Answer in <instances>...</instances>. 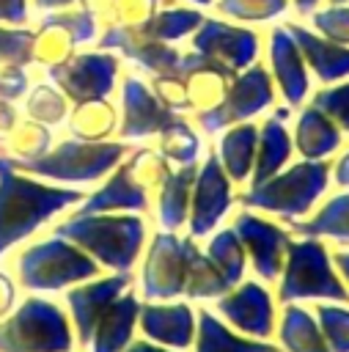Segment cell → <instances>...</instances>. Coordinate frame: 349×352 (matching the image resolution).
<instances>
[{
    "mask_svg": "<svg viewBox=\"0 0 349 352\" xmlns=\"http://www.w3.org/2000/svg\"><path fill=\"white\" fill-rule=\"evenodd\" d=\"M85 198L80 187H55L30 173H22L0 154V256L27 239L55 214L77 206Z\"/></svg>",
    "mask_w": 349,
    "mask_h": 352,
    "instance_id": "1",
    "label": "cell"
},
{
    "mask_svg": "<svg viewBox=\"0 0 349 352\" xmlns=\"http://www.w3.org/2000/svg\"><path fill=\"white\" fill-rule=\"evenodd\" d=\"M52 234L66 236L110 272H132V267L140 258L148 228L137 212H71L52 228Z\"/></svg>",
    "mask_w": 349,
    "mask_h": 352,
    "instance_id": "2",
    "label": "cell"
},
{
    "mask_svg": "<svg viewBox=\"0 0 349 352\" xmlns=\"http://www.w3.org/2000/svg\"><path fill=\"white\" fill-rule=\"evenodd\" d=\"M278 280L280 305L300 300L349 302V289L333 264V253L319 236H297L289 242Z\"/></svg>",
    "mask_w": 349,
    "mask_h": 352,
    "instance_id": "3",
    "label": "cell"
},
{
    "mask_svg": "<svg viewBox=\"0 0 349 352\" xmlns=\"http://www.w3.org/2000/svg\"><path fill=\"white\" fill-rule=\"evenodd\" d=\"M330 168L333 165L327 160H302L297 165L278 170L267 182L247 187L239 195V204L245 209H261V212L278 214L286 223L300 220L324 195L330 182Z\"/></svg>",
    "mask_w": 349,
    "mask_h": 352,
    "instance_id": "4",
    "label": "cell"
},
{
    "mask_svg": "<svg viewBox=\"0 0 349 352\" xmlns=\"http://www.w3.org/2000/svg\"><path fill=\"white\" fill-rule=\"evenodd\" d=\"M99 264L66 236H47L16 256V283L27 292H60L99 275Z\"/></svg>",
    "mask_w": 349,
    "mask_h": 352,
    "instance_id": "5",
    "label": "cell"
},
{
    "mask_svg": "<svg viewBox=\"0 0 349 352\" xmlns=\"http://www.w3.org/2000/svg\"><path fill=\"white\" fill-rule=\"evenodd\" d=\"M129 154V143L115 140H77L66 138L58 146H49V151L33 162H14L11 165L22 173H30L36 179L47 182H66V184H88L104 179L124 157Z\"/></svg>",
    "mask_w": 349,
    "mask_h": 352,
    "instance_id": "6",
    "label": "cell"
},
{
    "mask_svg": "<svg viewBox=\"0 0 349 352\" xmlns=\"http://www.w3.org/2000/svg\"><path fill=\"white\" fill-rule=\"evenodd\" d=\"M74 330L60 305L27 297L0 319V352H71Z\"/></svg>",
    "mask_w": 349,
    "mask_h": 352,
    "instance_id": "7",
    "label": "cell"
},
{
    "mask_svg": "<svg viewBox=\"0 0 349 352\" xmlns=\"http://www.w3.org/2000/svg\"><path fill=\"white\" fill-rule=\"evenodd\" d=\"M272 102H275V82H272L269 72L256 60L247 69L236 72L228 82V91H225L223 102L212 110L195 113V121H198L201 132L217 135V132H223L234 124L256 118Z\"/></svg>",
    "mask_w": 349,
    "mask_h": 352,
    "instance_id": "8",
    "label": "cell"
},
{
    "mask_svg": "<svg viewBox=\"0 0 349 352\" xmlns=\"http://www.w3.org/2000/svg\"><path fill=\"white\" fill-rule=\"evenodd\" d=\"M121 60L110 50H91L77 52L66 58L58 66L47 69V77L52 85H58L69 102H91V99H107L115 88Z\"/></svg>",
    "mask_w": 349,
    "mask_h": 352,
    "instance_id": "9",
    "label": "cell"
},
{
    "mask_svg": "<svg viewBox=\"0 0 349 352\" xmlns=\"http://www.w3.org/2000/svg\"><path fill=\"white\" fill-rule=\"evenodd\" d=\"M184 239L176 231H157L148 242L140 267L143 300H176L184 297Z\"/></svg>",
    "mask_w": 349,
    "mask_h": 352,
    "instance_id": "10",
    "label": "cell"
},
{
    "mask_svg": "<svg viewBox=\"0 0 349 352\" xmlns=\"http://www.w3.org/2000/svg\"><path fill=\"white\" fill-rule=\"evenodd\" d=\"M234 182L225 176L217 154H209L198 170H195V182H192V195H190V214H187V226H190V236L201 239L209 236L220 220L228 214L231 204H234Z\"/></svg>",
    "mask_w": 349,
    "mask_h": 352,
    "instance_id": "11",
    "label": "cell"
},
{
    "mask_svg": "<svg viewBox=\"0 0 349 352\" xmlns=\"http://www.w3.org/2000/svg\"><path fill=\"white\" fill-rule=\"evenodd\" d=\"M231 228L236 231L253 270L264 280L280 278V270H283V261H286V248L291 242V231L286 226L258 214L256 209L236 212Z\"/></svg>",
    "mask_w": 349,
    "mask_h": 352,
    "instance_id": "12",
    "label": "cell"
},
{
    "mask_svg": "<svg viewBox=\"0 0 349 352\" xmlns=\"http://www.w3.org/2000/svg\"><path fill=\"white\" fill-rule=\"evenodd\" d=\"M192 50L201 52L203 58L214 60L217 66L228 69L231 74L247 69L250 63L258 60V50H261V38L256 30L242 28V25H231L223 19H206L192 30Z\"/></svg>",
    "mask_w": 349,
    "mask_h": 352,
    "instance_id": "13",
    "label": "cell"
},
{
    "mask_svg": "<svg viewBox=\"0 0 349 352\" xmlns=\"http://www.w3.org/2000/svg\"><path fill=\"white\" fill-rule=\"evenodd\" d=\"M217 314L225 319L228 327L247 338L269 341L275 336V300L267 286L258 280H239L214 302Z\"/></svg>",
    "mask_w": 349,
    "mask_h": 352,
    "instance_id": "14",
    "label": "cell"
},
{
    "mask_svg": "<svg viewBox=\"0 0 349 352\" xmlns=\"http://www.w3.org/2000/svg\"><path fill=\"white\" fill-rule=\"evenodd\" d=\"M132 286V272H113L107 278H88L82 283L69 286L66 292V308H69V322L74 330V341L88 346L91 333L104 314V308L124 294Z\"/></svg>",
    "mask_w": 349,
    "mask_h": 352,
    "instance_id": "15",
    "label": "cell"
},
{
    "mask_svg": "<svg viewBox=\"0 0 349 352\" xmlns=\"http://www.w3.org/2000/svg\"><path fill=\"white\" fill-rule=\"evenodd\" d=\"M137 327L148 341L181 352L192 346L198 322L195 311L184 300H140Z\"/></svg>",
    "mask_w": 349,
    "mask_h": 352,
    "instance_id": "16",
    "label": "cell"
},
{
    "mask_svg": "<svg viewBox=\"0 0 349 352\" xmlns=\"http://www.w3.org/2000/svg\"><path fill=\"white\" fill-rule=\"evenodd\" d=\"M173 113L165 110L148 82H143L135 74H126L121 80V121H118V135L121 140H146L154 138L165 121Z\"/></svg>",
    "mask_w": 349,
    "mask_h": 352,
    "instance_id": "17",
    "label": "cell"
},
{
    "mask_svg": "<svg viewBox=\"0 0 349 352\" xmlns=\"http://www.w3.org/2000/svg\"><path fill=\"white\" fill-rule=\"evenodd\" d=\"M267 58H269V77L278 85L280 96L297 107L305 102L308 88H311V72L302 60V52L291 33L283 28L269 30V44H267Z\"/></svg>",
    "mask_w": 349,
    "mask_h": 352,
    "instance_id": "18",
    "label": "cell"
},
{
    "mask_svg": "<svg viewBox=\"0 0 349 352\" xmlns=\"http://www.w3.org/2000/svg\"><path fill=\"white\" fill-rule=\"evenodd\" d=\"M148 209V192L132 179V170H129V162H118L104 184L93 192H88L74 214H96V212H146Z\"/></svg>",
    "mask_w": 349,
    "mask_h": 352,
    "instance_id": "19",
    "label": "cell"
},
{
    "mask_svg": "<svg viewBox=\"0 0 349 352\" xmlns=\"http://www.w3.org/2000/svg\"><path fill=\"white\" fill-rule=\"evenodd\" d=\"M286 30L297 41L308 72H313L322 82L330 85V82H341L344 77H349V47H344L322 33H313L297 22H289Z\"/></svg>",
    "mask_w": 349,
    "mask_h": 352,
    "instance_id": "20",
    "label": "cell"
},
{
    "mask_svg": "<svg viewBox=\"0 0 349 352\" xmlns=\"http://www.w3.org/2000/svg\"><path fill=\"white\" fill-rule=\"evenodd\" d=\"M137 311H140V297L135 292H124L118 294L104 314L99 316L93 333H91V352H124L126 344L135 336L137 327Z\"/></svg>",
    "mask_w": 349,
    "mask_h": 352,
    "instance_id": "21",
    "label": "cell"
},
{
    "mask_svg": "<svg viewBox=\"0 0 349 352\" xmlns=\"http://www.w3.org/2000/svg\"><path fill=\"white\" fill-rule=\"evenodd\" d=\"M291 140L302 160H327L330 154H335L341 148L344 132L327 113H322L316 104H308L297 116Z\"/></svg>",
    "mask_w": 349,
    "mask_h": 352,
    "instance_id": "22",
    "label": "cell"
},
{
    "mask_svg": "<svg viewBox=\"0 0 349 352\" xmlns=\"http://www.w3.org/2000/svg\"><path fill=\"white\" fill-rule=\"evenodd\" d=\"M294 154V140L286 129V124L275 116H269L261 126H258V143H256V157H253V170H250V184L256 187L261 182H267L269 176H275L278 170L286 168V162Z\"/></svg>",
    "mask_w": 349,
    "mask_h": 352,
    "instance_id": "23",
    "label": "cell"
},
{
    "mask_svg": "<svg viewBox=\"0 0 349 352\" xmlns=\"http://www.w3.org/2000/svg\"><path fill=\"white\" fill-rule=\"evenodd\" d=\"M195 352H278L272 341L247 338L242 333H234L220 316H214L209 308L195 311Z\"/></svg>",
    "mask_w": 349,
    "mask_h": 352,
    "instance_id": "24",
    "label": "cell"
},
{
    "mask_svg": "<svg viewBox=\"0 0 349 352\" xmlns=\"http://www.w3.org/2000/svg\"><path fill=\"white\" fill-rule=\"evenodd\" d=\"M195 162L179 165L170 170V176L157 187V217L165 231H179L187 223L190 214V195L195 182Z\"/></svg>",
    "mask_w": 349,
    "mask_h": 352,
    "instance_id": "25",
    "label": "cell"
},
{
    "mask_svg": "<svg viewBox=\"0 0 349 352\" xmlns=\"http://www.w3.org/2000/svg\"><path fill=\"white\" fill-rule=\"evenodd\" d=\"M256 143H258V126L253 121L234 124L223 132V138L217 143V160L234 184H242L250 179Z\"/></svg>",
    "mask_w": 349,
    "mask_h": 352,
    "instance_id": "26",
    "label": "cell"
},
{
    "mask_svg": "<svg viewBox=\"0 0 349 352\" xmlns=\"http://www.w3.org/2000/svg\"><path fill=\"white\" fill-rule=\"evenodd\" d=\"M278 341L286 352H330L313 311L286 302L278 319Z\"/></svg>",
    "mask_w": 349,
    "mask_h": 352,
    "instance_id": "27",
    "label": "cell"
},
{
    "mask_svg": "<svg viewBox=\"0 0 349 352\" xmlns=\"http://www.w3.org/2000/svg\"><path fill=\"white\" fill-rule=\"evenodd\" d=\"M289 231L297 236H330L338 242H349V190L327 198L311 217L289 220Z\"/></svg>",
    "mask_w": 349,
    "mask_h": 352,
    "instance_id": "28",
    "label": "cell"
},
{
    "mask_svg": "<svg viewBox=\"0 0 349 352\" xmlns=\"http://www.w3.org/2000/svg\"><path fill=\"white\" fill-rule=\"evenodd\" d=\"M184 297L187 300H217L220 294H225L231 286L225 283V278L217 272V267L209 261V256L195 245L192 236H184Z\"/></svg>",
    "mask_w": 349,
    "mask_h": 352,
    "instance_id": "29",
    "label": "cell"
},
{
    "mask_svg": "<svg viewBox=\"0 0 349 352\" xmlns=\"http://www.w3.org/2000/svg\"><path fill=\"white\" fill-rule=\"evenodd\" d=\"M69 129L77 140H88V143L110 140L118 132V110L107 99L77 102L74 110L69 113Z\"/></svg>",
    "mask_w": 349,
    "mask_h": 352,
    "instance_id": "30",
    "label": "cell"
},
{
    "mask_svg": "<svg viewBox=\"0 0 349 352\" xmlns=\"http://www.w3.org/2000/svg\"><path fill=\"white\" fill-rule=\"evenodd\" d=\"M231 72L217 66L214 60L203 58L187 77V96H190V110L195 113H203V110H212L223 102L225 91H228V82H231Z\"/></svg>",
    "mask_w": 349,
    "mask_h": 352,
    "instance_id": "31",
    "label": "cell"
},
{
    "mask_svg": "<svg viewBox=\"0 0 349 352\" xmlns=\"http://www.w3.org/2000/svg\"><path fill=\"white\" fill-rule=\"evenodd\" d=\"M203 22V14L198 8H187V6H168V8H159L151 19H146L137 30L146 33L148 38L154 41H165V44H173L184 36H192V30Z\"/></svg>",
    "mask_w": 349,
    "mask_h": 352,
    "instance_id": "32",
    "label": "cell"
},
{
    "mask_svg": "<svg viewBox=\"0 0 349 352\" xmlns=\"http://www.w3.org/2000/svg\"><path fill=\"white\" fill-rule=\"evenodd\" d=\"M159 138V146L157 151L176 162V165H187V162H195L198 160V151H201V138L198 132L190 126V121L184 118V113H173L165 126L157 132Z\"/></svg>",
    "mask_w": 349,
    "mask_h": 352,
    "instance_id": "33",
    "label": "cell"
},
{
    "mask_svg": "<svg viewBox=\"0 0 349 352\" xmlns=\"http://www.w3.org/2000/svg\"><path fill=\"white\" fill-rule=\"evenodd\" d=\"M209 261L217 267V272L225 278L228 286H236L242 278H245V267H247V253L236 236V231L228 226V228H220L212 234L206 250Z\"/></svg>",
    "mask_w": 349,
    "mask_h": 352,
    "instance_id": "34",
    "label": "cell"
},
{
    "mask_svg": "<svg viewBox=\"0 0 349 352\" xmlns=\"http://www.w3.org/2000/svg\"><path fill=\"white\" fill-rule=\"evenodd\" d=\"M5 146V154L8 160L14 162H33L38 157H44L52 146V135H49V126L38 124V121H16L14 129L5 135L3 140Z\"/></svg>",
    "mask_w": 349,
    "mask_h": 352,
    "instance_id": "35",
    "label": "cell"
},
{
    "mask_svg": "<svg viewBox=\"0 0 349 352\" xmlns=\"http://www.w3.org/2000/svg\"><path fill=\"white\" fill-rule=\"evenodd\" d=\"M74 50H77V41L63 25L49 22V19L38 22V30L33 36V63L49 69V66H58L66 58H71Z\"/></svg>",
    "mask_w": 349,
    "mask_h": 352,
    "instance_id": "36",
    "label": "cell"
},
{
    "mask_svg": "<svg viewBox=\"0 0 349 352\" xmlns=\"http://www.w3.org/2000/svg\"><path fill=\"white\" fill-rule=\"evenodd\" d=\"M25 110L33 121L44 124V126H58L60 121L69 118V99L58 85L49 82H38L33 88H27L25 94Z\"/></svg>",
    "mask_w": 349,
    "mask_h": 352,
    "instance_id": "37",
    "label": "cell"
},
{
    "mask_svg": "<svg viewBox=\"0 0 349 352\" xmlns=\"http://www.w3.org/2000/svg\"><path fill=\"white\" fill-rule=\"evenodd\" d=\"M313 316L330 352H349V308L344 302H319Z\"/></svg>",
    "mask_w": 349,
    "mask_h": 352,
    "instance_id": "38",
    "label": "cell"
},
{
    "mask_svg": "<svg viewBox=\"0 0 349 352\" xmlns=\"http://www.w3.org/2000/svg\"><path fill=\"white\" fill-rule=\"evenodd\" d=\"M129 162V170H132V179L148 192V190H157L168 176H170V160H165L157 148H135L132 157L126 160Z\"/></svg>",
    "mask_w": 349,
    "mask_h": 352,
    "instance_id": "39",
    "label": "cell"
},
{
    "mask_svg": "<svg viewBox=\"0 0 349 352\" xmlns=\"http://www.w3.org/2000/svg\"><path fill=\"white\" fill-rule=\"evenodd\" d=\"M33 30L22 25H0V66L33 63Z\"/></svg>",
    "mask_w": 349,
    "mask_h": 352,
    "instance_id": "40",
    "label": "cell"
},
{
    "mask_svg": "<svg viewBox=\"0 0 349 352\" xmlns=\"http://www.w3.org/2000/svg\"><path fill=\"white\" fill-rule=\"evenodd\" d=\"M291 0H217V11L236 22H269L289 8Z\"/></svg>",
    "mask_w": 349,
    "mask_h": 352,
    "instance_id": "41",
    "label": "cell"
},
{
    "mask_svg": "<svg viewBox=\"0 0 349 352\" xmlns=\"http://www.w3.org/2000/svg\"><path fill=\"white\" fill-rule=\"evenodd\" d=\"M44 19L63 25V28L74 36L77 44H85V41L96 38L99 22H96V16H93L82 3H74V6H66V8H58V11H47Z\"/></svg>",
    "mask_w": 349,
    "mask_h": 352,
    "instance_id": "42",
    "label": "cell"
},
{
    "mask_svg": "<svg viewBox=\"0 0 349 352\" xmlns=\"http://www.w3.org/2000/svg\"><path fill=\"white\" fill-rule=\"evenodd\" d=\"M322 113H327L341 132H349V80H341L330 88H322L313 94V102Z\"/></svg>",
    "mask_w": 349,
    "mask_h": 352,
    "instance_id": "43",
    "label": "cell"
},
{
    "mask_svg": "<svg viewBox=\"0 0 349 352\" xmlns=\"http://www.w3.org/2000/svg\"><path fill=\"white\" fill-rule=\"evenodd\" d=\"M311 19L322 36L349 47V3H338V6L330 3L327 8L311 11Z\"/></svg>",
    "mask_w": 349,
    "mask_h": 352,
    "instance_id": "44",
    "label": "cell"
},
{
    "mask_svg": "<svg viewBox=\"0 0 349 352\" xmlns=\"http://www.w3.org/2000/svg\"><path fill=\"white\" fill-rule=\"evenodd\" d=\"M157 96V102L170 110V113H187L190 110V96H187V82L176 74H157L151 77V85H148Z\"/></svg>",
    "mask_w": 349,
    "mask_h": 352,
    "instance_id": "45",
    "label": "cell"
},
{
    "mask_svg": "<svg viewBox=\"0 0 349 352\" xmlns=\"http://www.w3.org/2000/svg\"><path fill=\"white\" fill-rule=\"evenodd\" d=\"M168 6H170V0H115V25L140 28L159 8H168Z\"/></svg>",
    "mask_w": 349,
    "mask_h": 352,
    "instance_id": "46",
    "label": "cell"
},
{
    "mask_svg": "<svg viewBox=\"0 0 349 352\" xmlns=\"http://www.w3.org/2000/svg\"><path fill=\"white\" fill-rule=\"evenodd\" d=\"M30 82L22 66H0V99L14 102L27 94Z\"/></svg>",
    "mask_w": 349,
    "mask_h": 352,
    "instance_id": "47",
    "label": "cell"
},
{
    "mask_svg": "<svg viewBox=\"0 0 349 352\" xmlns=\"http://www.w3.org/2000/svg\"><path fill=\"white\" fill-rule=\"evenodd\" d=\"M99 22V28H113L115 25V0H80Z\"/></svg>",
    "mask_w": 349,
    "mask_h": 352,
    "instance_id": "48",
    "label": "cell"
},
{
    "mask_svg": "<svg viewBox=\"0 0 349 352\" xmlns=\"http://www.w3.org/2000/svg\"><path fill=\"white\" fill-rule=\"evenodd\" d=\"M27 0H0V25H25Z\"/></svg>",
    "mask_w": 349,
    "mask_h": 352,
    "instance_id": "49",
    "label": "cell"
},
{
    "mask_svg": "<svg viewBox=\"0 0 349 352\" xmlns=\"http://www.w3.org/2000/svg\"><path fill=\"white\" fill-rule=\"evenodd\" d=\"M14 302H16V286L5 272H0V319L14 311Z\"/></svg>",
    "mask_w": 349,
    "mask_h": 352,
    "instance_id": "50",
    "label": "cell"
},
{
    "mask_svg": "<svg viewBox=\"0 0 349 352\" xmlns=\"http://www.w3.org/2000/svg\"><path fill=\"white\" fill-rule=\"evenodd\" d=\"M19 121V116H16V107H14V102H5V99H0V143L5 140V135L14 129V124Z\"/></svg>",
    "mask_w": 349,
    "mask_h": 352,
    "instance_id": "51",
    "label": "cell"
},
{
    "mask_svg": "<svg viewBox=\"0 0 349 352\" xmlns=\"http://www.w3.org/2000/svg\"><path fill=\"white\" fill-rule=\"evenodd\" d=\"M330 173H333V179H335L338 187H349V148L338 157V162L330 168Z\"/></svg>",
    "mask_w": 349,
    "mask_h": 352,
    "instance_id": "52",
    "label": "cell"
},
{
    "mask_svg": "<svg viewBox=\"0 0 349 352\" xmlns=\"http://www.w3.org/2000/svg\"><path fill=\"white\" fill-rule=\"evenodd\" d=\"M124 352H176V349L162 346V344H154V341H143V338H140V341H135V338H132V341L126 344V349H124Z\"/></svg>",
    "mask_w": 349,
    "mask_h": 352,
    "instance_id": "53",
    "label": "cell"
},
{
    "mask_svg": "<svg viewBox=\"0 0 349 352\" xmlns=\"http://www.w3.org/2000/svg\"><path fill=\"white\" fill-rule=\"evenodd\" d=\"M333 264H335L341 280H344L346 289H349V250H338V253H333Z\"/></svg>",
    "mask_w": 349,
    "mask_h": 352,
    "instance_id": "54",
    "label": "cell"
},
{
    "mask_svg": "<svg viewBox=\"0 0 349 352\" xmlns=\"http://www.w3.org/2000/svg\"><path fill=\"white\" fill-rule=\"evenodd\" d=\"M80 0H33V6L38 11H58V8H66V6H74Z\"/></svg>",
    "mask_w": 349,
    "mask_h": 352,
    "instance_id": "55",
    "label": "cell"
},
{
    "mask_svg": "<svg viewBox=\"0 0 349 352\" xmlns=\"http://www.w3.org/2000/svg\"><path fill=\"white\" fill-rule=\"evenodd\" d=\"M291 3H294L297 14H311V11H316V8H319V3H322V0H291Z\"/></svg>",
    "mask_w": 349,
    "mask_h": 352,
    "instance_id": "56",
    "label": "cell"
},
{
    "mask_svg": "<svg viewBox=\"0 0 349 352\" xmlns=\"http://www.w3.org/2000/svg\"><path fill=\"white\" fill-rule=\"evenodd\" d=\"M275 118L286 121V118H289V107H275Z\"/></svg>",
    "mask_w": 349,
    "mask_h": 352,
    "instance_id": "57",
    "label": "cell"
},
{
    "mask_svg": "<svg viewBox=\"0 0 349 352\" xmlns=\"http://www.w3.org/2000/svg\"><path fill=\"white\" fill-rule=\"evenodd\" d=\"M187 3H192V6H212L214 0H187Z\"/></svg>",
    "mask_w": 349,
    "mask_h": 352,
    "instance_id": "58",
    "label": "cell"
},
{
    "mask_svg": "<svg viewBox=\"0 0 349 352\" xmlns=\"http://www.w3.org/2000/svg\"><path fill=\"white\" fill-rule=\"evenodd\" d=\"M330 3H333V6H338V3H349V0H330Z\"/></svg>",
    "mask_w": 349,
    "mask_h": 352,
    "instance_id": "59",
    "label": "cell"
},
{
    "mask_svg": "<svg viewBox=\"0 0 349 352\" xmlns=\"http://www.w3.org/2000/svg\"><path fill=\"white\" fill-rule=\"evenodd\" d=\"M278 352H280V349H278Z\"/></svg>",
    "mask_w": 349,
    "mask_h": 352,
    "instance_id": "60",
    "label": "cell"
}]
</instances>
